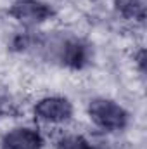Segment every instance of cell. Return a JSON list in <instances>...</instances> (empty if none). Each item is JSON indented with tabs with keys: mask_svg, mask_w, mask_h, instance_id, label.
<instances>
[{
	"mask_svg": "<svg viewBox=\"0 0 147 149\" xmlns=\"http://www.w3.org/2000/svg\"><path fill=\"white\" fill-rule=\"evenodd\" d=\"M42 135L33 128L19 127L3 135V149H40L42 148Z\"/></svg>",
	"mask_w": 147,
	"mask_h": 149,
	"instance_id": "4",
	"label": "cell"
},
{
	"mask_svg": "<svg viewBox=\"0 0 147 149\" xmlns=\"http://www.w3.org/2000/svg\"><path fill=\"white\" fill-rule=\"evenodd\" d=\"M137 63H139V66H140V71H144V64H146V50H144V49H142V50L139 52Z\"/></svg>",
	"mask_w": 147,
	"mask_h": 149,
	"instance_id": "8",
	"label": "cell"
},
{
	"mask_svg": "<svg viewBox=\"0 0 147 149\" xmlns=\"http://www.w3.org/2000/svg\"><path fill=\"white\" fill-rule=\"evenodd\" d=\"M9 14L24 26L40 24L54 16V9L40 0H17L10 5Z\"/></svg>",
	"mask_w": 147,
	"mask_h": 149,
	"instance_id": "2",
	"label": "cell"
},
{
	"mask_svg": "<svg viewBox=\"0 0 147 149\" xmlns=\"http://www.w3.org/2000/svg\"><path fill=\"white\" fill-rule=\"evenodd\" d=\"M57 149H94L92 144L81 135H68L59 141Z\"/></svg>",
	"mask_w": 147,
	"mask_h": 149,
	"instance_id": "7",
	"label": "cell"
},
{
	"mask_svg": "<svg viewBox=\"0 0 147 149\" xmlns=\"http://www.w3.org/2000/svg\"><path fill=\"white\" fill-rule=\"evenodd\" d=\"M116 10L126 17L142 23L147 14V0H114Z\"/></svg>",
	"mask_w": 147,
	"mask_h": 149,
	"instance_id": "6",
	"label": "cell"
},
{
	"mask_svg": "<svg viewBox=\"0 0 147 149\" xmlns=\"http://www.w3.org/2000/svg\"><path fill=\"white\" fill-rule=\"evenodd\" d=\"M88 57H90V50H88V45L83 43L81 40H68L64 45H62V50H61V59L66 66L74 68V70H80L83 68L87 63H88Z\"/></svg>",
	"mask_w": 147,
	"mask_h": 149,
	"instance_id": "5",
	"label": "cell"
},
{
	"mask_svg": "<svg viewBox=\"0 0 147 149\" xmlns=\"http://www.w3.org/2000/svg\"><path fill=\"white\" fill-rule=\"evenodd\" d=\"M88 114L104 130H123L128 123V113L111 99H94L88 106Z\"/></svg>",
	"mask_w": 147,
	"mask_h": 149,
	"instance_id": "1",
	"label": "cell"
},
{
	"mask_svg": "<svg viewBox=\"0 0 147 149\" xmlns=\"http://www.w3.org/2000/svg\"><path fill=\"white\" fill-rule=\"evenodd\" d=\"M35 116L49 123H62L73 116V106L64 97H45L37 102Z\"/></svg>",
	"mask_w": 147,
	"mask_h": 149,
	"instance_id": "3",
	"label": "cell"
}]
</instances>
